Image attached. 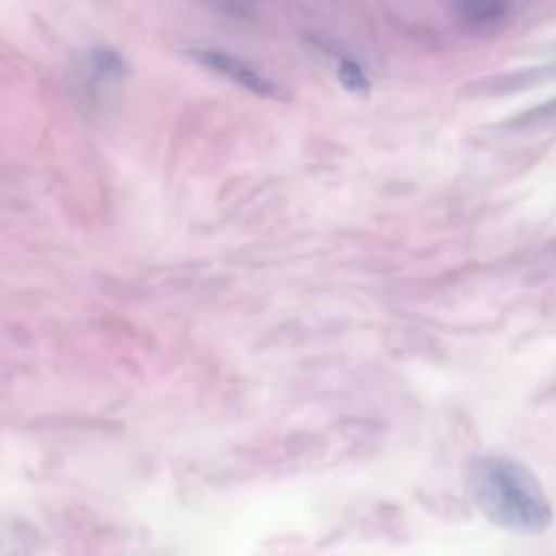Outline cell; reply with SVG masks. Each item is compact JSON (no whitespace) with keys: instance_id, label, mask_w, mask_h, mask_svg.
I'll return each mask as SVG.
<instances>
[{"instance_id":"6da1fadb","label":"cell","mask_w":556,"mask_h":556,"mask_svg":"<svg viewBox=\"0 0 556 556\" xmlns=\"http://www.w3.org/2000/svg\"><path fill=\"white\" fill-rule=\"evenodd\" d=\"M467 486L486 519L517 534H539L552 521V506L536 476L508 456L486 454L471 463Z\"/></svg>"},{"instance_id":"7a4b0ae2","label":"cell","mask_w":556,"mask_h":556,"mask_svg":"<svg viewBox=\"0 0 556 556\" xmlns=\"http://www.w3.org/2000/svg\"><path fill=\"white\" fill-rule=\"evenodd\" d=\"M187 54L208 67L211 72L228 78L230 83H237L239 87H243L250 93H256L261 98L267 100H287V91L282 85H278L271 76L263 74L261 70H256L254 65H250L248 61L232 56L228 52L222 50H208V48H198V50H187Z\"/></svg>"},{"instance_id":"3957f363","label":"cell","mask_w":556,"mask_h":556,"mask_svg":"<svg viewBox=\"0 0 556 556\" xmlns=\"http://www.w3.org/2000/svg\"><path fill=\"white\" fill-rule=\"evenodd\" d=\"M508 0H458L460 17L471 26H484L506 13Z\"/></svg>"},{"instance_id":"277c9868","label":"cell","mask_w":556,"mask_h":556,"mask_svg":"<svg viewBox=\"0 0 556 556\" xmlns=\"http://www.w3.org/2000/svg\"><path fill=\"white\" fill-rule=\"evenodd\" d=\"M337 76H339V83L343 85L345 91L354 93V96H367L369 89H371V83L367 78V74L363 72V67L352 61V59H341L339 61V67H337Z\"/></svg>"},{"instance_id":"5b68a950","label":"cell","mask_w":556,"mask_h":556,"mask_svg":"<svg viewBox=\"0 0 556 556\" xmlns=\"http://www.w3.org/2000/svg\"><path fill=\"white\" fill-rule=\"evenodd\" d=\"M91 67L100 76H106V78H115V76L126 72L124 59L117 52H113V50H96L91 54Z\"/></svg>"}]
</instances>
